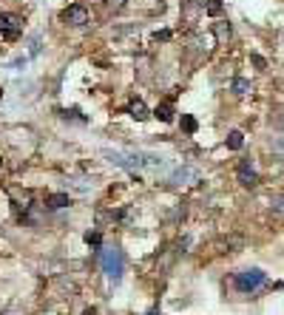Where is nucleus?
I'll use <instances>...</instances> for the list:
<instances>
[{"mask_svg":"<svg viewBox=\"0 0 284 315\" xmlns=\"http://www.w3.org/2000/svg\"><path fill=\"white\" fill-rule=\"evenodd\" d=\"M100 267L111 281H120L125 272V253L116 244H106L100 247Z\"/></svg>","mask_w":284,"mask_h":315,"instance_id":"1","label":"nucleus"},{"mask_svg":"<svg viewBox=\"0 0 284 315\" xmlns=\"http://www.w3.org/2000/svg\"><path fill=\"white\" fill-rule=\"evenodd\" d=\"M264 281H267V276L262 270H242V272H236V278H233V287L239 290V292H256L258 287H264Z\"/></svg>","mask_w":284,"mask_h":315,"instance_id":"2","label":"nucleus"},{"mask_svg":"<svg viewBox=\"0 0 284 315\" xmlns=\"http://www.w3.org/2000/svg\"><path fill=\"white\" fill-rule=\"evenodd\" d=\"M60 18H62V23H68V26H86V23H88V9L80 6V3H74L68 9H62Z\"/></svg>","mask_w":284,"mask_h":315,"instance_id":"3","label":"nucleus"},{"mask_svg":"<svg viewBox=\"0 0 284 315\" xmlns=\"http://www.w3.org/2000/svg\"><path fill=\"white\" fill-rule=\"evenodd\" d=\"M20 18L18 14H12V12H3L0 14V28H3V34H6V40H14V37L20 34Z\"/></svg>","mask_w":284,"mask_h":315,"instance_id":"4","label":"nucleus"},{"mask_svg":"<svg viewBox=\"0 0 284 315\" xmlns=\"http://www.w3.org/2000/svg\"><path fill=\"white\" fill-rule=\"evenodd\" d=\"M196 179H199V170H196V168H190V165L179 168L176 174L170 176V182H174V184H190V182H196Z\"/></svg>","mask_w":284,"mask_h":315,"instance_id":"5","label":"nucleus"},{"mask_svg":"<svg viewBox=\"0 0 284 315\" xmlns=\"http://www.w3.org/2000/svg\"><path fill=\"white\" fill-rule=\"evenodd\" d=\"M239 182L244 184V188H253V184L258 182V176H256V170L250 168V162H242L239 165Z\"/></svg>","mask_w":284,"mask_h":315,"instance_id":"6","label":"nucleus"},{"mask_svg":"<svg viewBox=\"0 0 284 315\" xmlns=\"http://www.w3.org/2000/svg\"><path fill=\"white\" fill-rule=\"evenodd\" d=\"M128 114H131L136 122H142V120H148V116H151V114H148V105L142 102V100H134V102L128 105Z\"/></svg>","mask_w":284,"mask_h":315,"instance_id":"7","label":"nucleus"},{"mask_svg":"<svg viewBox=\"0 0 284 315\" xmlns=\"http://www.w3.org/2000/svg\"><path fill=\"white\" fill-rule=\"evenodd\" d=\"M71 199H68V193H52L48 199H46V208H52V210H60V208H68Z\"/></svg>","mask_w":284,"mask_h":315,"instance_id":"8","label":"nucleus"},{"mask_svg":"<svg viewBox=\"0 0 284 315\" xmlns=\"http://www.w3.org/2000/svg\"><path fill=\"white\" fill-rule=\"evenodd\" d=\"M213 34H216V40H219V43H228V40L233 37L230 23H213Z\"/></svg>","mask_w":284,"mask_h":315,"instance_id":"9","label":"nucleus"},{"mask_svg":"<svg viewBox=\"0 0 284 315\" xmlns=\"http://www.w3.org/2000/svg\"><path fill=\"white\" fill-rule=\"evenodd\" d=\"M154 116H156V120H162V122H174V105H170V102H162V105H156V111H154Z\"/></svg>","mask_w":284,"mask_h":315,"instance_id":"10","label":"nucleus"},{"mask_svg":"<svg viewBox=\"0 0 284 315\" xmlns=\"http://www.w3.org/2000/svg\"><path fill=\"white\" fill-rule=\"evenodd\" d=\"M242 145H244V136H242L239 131H230V134H228V148H230V150H239Z\"/></svg>","mask_w":284,"mask_h":315,"instance_id":"11","label":"nucleus"},{"mask_svg":"<svg viewBox=\"0 0 284 315\" xmlns=\"http://www.w3.org/2000/svg\"><path fill=\"white\" fill-rule=\"evenodd\" d=\"M250 91V82L244 77H236L233 80V94H248Z\"/></svg>","mask_w":284,"mask_h":315,"instance_id":"12","label":"nucleus"},{"mask_svg":"<svg viewBox=\"0 0 284 315\" xmlns=\"http://www.w3.org/2000/svg\"><path fill=\"white\" fill-rule=\"evenodd\" d=\"M182 131L185 134H196V120L190 114H182Z\"/></svg>","mask_w":284,"mask_h":315,"instance_id":"13","label":"nucleus"},{"mask_svg":"<svg viewBox=\"0 0 284 315\" xmlns=\"http://www.w3.org/2000/svg\"><path fill=\"white\" fill-rule=\"evenodd\" d=\"M204 12H208L210 18H216V14H222V0H208V6H204Z\"/></svg>","mask_w":284,"mask_h":315,"instance_id":"14","label":"nucleus"},{"mask_svg":"<svg viewBox=\"0 0 284 315\" xmlns=\"http://www.w3.org/2000/svg\"><path fill=\"white\" fill-rule=\"evenodd\" d=\"M270 210H273L276 216H282L284 219V196H276V199L270 202Z\"/></svg>","mask_w":284,"mask_h":315,"instance_id":"15","label":"nucleus"},{"mask_svg":"<svg viewBox=\"0 0 284 315\" xmlns=\"http://www.w3.org/2000/svg\"><path fill=\"white\" fill-rule=\"evenodd\" d=\"M86 242H88L91 247H100V233L97 230H88V233H86Z\"/></svg>","mask_w":284,"mask_h":315,"instance_id":"16","label":"nucleus"},{"mask_svg":"<svg viewBox=\"0 0 284 315\" xmlns=\"http://www.w3.org/2000/svg\"><path fill=\"white\" fill-rule=\"evenodd\" d=\"M28 54H32V57L40 54V37H32V48H28Z\"/></svg>","mask_w":284,"mask_h":315,"instance_id":"17","label":"nucleus"},{"mask_svg":"<svg viewBox=\"0 0 284 315\" xmlns=\"http://www.w3.org/2000/svg\"><path fill=\"white\" fill-rule=\"evenodd\" d=\"M170 37V32H156V34H154V40H168Z\"/></svg>","mask_w":284,"mask_h":315,"instance_id":"18","label":"nucleus"},{"mask_svg":"<svg viewBox=\"0 0 284 315\" xmlns=\"http://www.w3.org/2000/svg\"><path fill=\"white\" fill-rule=\"evenodd\" d=\"M148 315H160V310H148Z\"/></svg>","mask_w":284,"mask_h":315,"instance_id":"19","label":"nucleus"},{"mask_svg":"<svg viewBox=\"0 0 284 315\" xmlns=\"http://www.w3.org/2000/svg\"><path fill=\"white\" fill-rule=\"evenodd\" d=\"M0 165H3V159H0Z\"/></svg>","mask_w":284,"mask_h":315,"instance_id":"20","label":"nucleus"},{"mask_svg":"<svg viewBox=\"0 0 284 315\" xmlns=\"http://www.w3.org/2000/svg\"><path fill=\"white\" fill-rule=\"evenodd\" d=\"M0 94H3V91H0Z\"/></svg>","mask_w":284,"mask_h":315,"instance_id":"21","label":"nucleus"}]
</instances>
